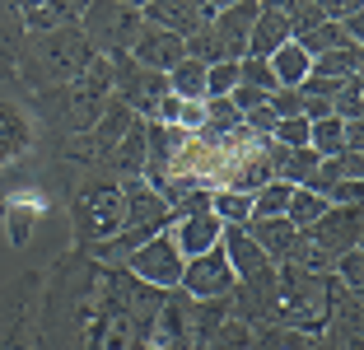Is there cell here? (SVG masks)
I'll return each instance as SVG.
<instances>
[{
	"label": "cell",
	"instance_id": "obj_1",
	"mask_svg": "<svg viewBox=\"0 0 364 350\" xmlns=\"http://www.w3.org/2000/svg\"><path fill=\"white\" fill-rule=\"evenodd\" d=\"M164 290L112 262L65 253L43 271L38 350H145Z\"/></svg>",
	"mask_w": 364,
	"mask_h": 350
},
{
	"label": "cell",
	"instance_id": "obj_2",
	"mask_svg": "<svg viewBox=\"0 0 364 350\" xmlns=\"http://www.w3.org/2000/svg\"><path fill=\"white\" fill-rule=\"evenodd\" d=\"M98 61V52L89 47V38L70 23V28H47V33H23L19 61H14V85L19 94H47V89H61L70 80L89 70Z\"/></svg>",
	"mask_w": 364,
	"mask_h": 350
},
{
	"label": "cell",
	"instance_id": "obj_3",
	"mask_svg": "<svg viewBox=\"0 0 364 350\" xmlns=\"http://www.w3.org/2000/svg\"><path fill=\"white\" fill-rule=\"evenodd\" d=\"M23 103H28L33 122L56 136V145L85 136L98 117H103V107L112 103V70H107V56H98L80 80H70V85H61V89H47V94H28Z\"/></svg>",
	"mask_w": 364,
	"mask_h": 350
},
{
	"label": "cell",
	"instance_id": "obj_4",
	"mask_svg": "<svg viewBox=\"0 0 364 350\" xmlns=\"http://www.w3.org/2000/svg\"><path fill=\"white\" fill-rule=\"evenodd\" d=\"M122 220H127L122 178H112L107 169H85L70 187V253L89 257L107 238H117Z\"/></svg>",
	"mask_w": 364,
	"mask_h": 350
},
{
	"label": "cell",
	"instance_id": "obj_5",
	"mask_svg": "<svg viewBox=\"0 0 364 350\" xmlns=\"http://www.w3.org/2000/svg\"><path fill=\"white\" fill-rule=\"evenodd\" d=\"M327 290H332V271L313 276V271L280 262L276 266V327L318 336L322 318H327Z\"/></svg>",
	"mask_w": 364,
	"mask_h": 350
},
{
	"label": "cell",
	"instance_id": "obj_6",
	"mask_svg": "<svg viewBox=\"0 0 364 350\" xmlns=\"http://www.w3.org/2000/svg\"><path fill=\"white\" fill-rule=\"evenodd\" d=\"M43 271H19L0 285V350H38Z\"/></svg>",
	"mask_w": 364,
	"mask_h": 350
},
{
	"label": "cell",
	"instance_id": "obj_7",
	"mask_svg": "<svg viewBox=\"0 0 364 350\" xmlns=\"http://www.w3.org/2000/svg\"><path fill=\"white\" fill-rule=\"evenodd\" d=\"M75 28L89 38V47L98 56H112V52H131V43L140 38L145 19H140V10H131L122 0H89Z\"/></svg>",
	"mask_w": 364,
	"mask_h": 350
},
{
	"label": "cell",
	"instance_id": "obj_8",
	"mask_svg": "<svg viewBox=\"0 0 364 350\" xmlns=\"http://www.w3.org/2000/svg\"><path fill=\"white\" fill-rule=\"evenodd\" d=\"M107 70H112V98L127 103L140 122H154L159 103L168 98V75L145 70L140 61H131V52H112L107 56Z\"/></svg>",
	"mask_w": 364,
	"mask_h": 350
},
{
	"label": "cell",
	"instance_id": "obj_9",
	"mask_svg": "<svg viewBox=\"0 0 364 350\" xmlns=\"http://www.w3.org/2000/svg\"><path fill=\"white\" fill-rule=\"evenodd\" d=\"M196 346V299L182 290H164V304L150 322L145 350H192Z\"/></svg>",
	"mask_w": 364,
	"mask_h": 350
},
{
	"label": "cell",
	"instance_id": "obj_10",
	"mask_svg": "<svg viewBox=\"0 0 364 350\" xmlns=\"http://www.w3.org/2000/svg\"><path fill=\"white\" fill-rule=\"evenodd\" d=\"M192 350H252V327L229 313V299H196Z\"/></svg>",
	"mask_w": 364,
	"mask_h": 350
},
{
	"label": "cell",
	"instance_id": "obj_11",
	"mask_svg": "<svg viewBox=\"0 0 364 350\" xmlns=\"http://www.w3.org/2000/svg\"><path fill=\"white\" fill-rule=\"evenodd\" d=\"M304 238L336 262L341 253H350V248L364 243V206H327V211L304 229Z\"/></svg>",
	"mask_w": 364,
	"mask_h": 350
},
{
	"label": "cell",
	"instance_id": "obj_12",
	"mask_svg": "<svg viewBox=\"0 0 364 350\" xmlns=\"http://www.w3.org/2000/svg\"><path fill=\"white\" fill-rule=\"evenodd\" d=\"M122 266H127L136 280L154 285V290H178V280H182V253L173 248L168 233H154L150 243H140L136 253H127Z\"/></svg>",
	"mask_w": 364,
	"mask_h": 350
},
{
	"label": "cell",
	"instance_id": "obj_13",
	"mask_svg": "<svg viewBox=\"0 0 364 350\" xmlns=\"http://www.w3.org/2000/svg\"><path fill=\"white\" fill-rule=\"evenodd\" d=\"M234 285H238L234 266H229V257H225V248H220V243H215L210 253L187 257V262H182V280H178L182 295H192V299H229V290H234Z\"/></svg>",
	"mask_w": 364,
	"mask_h": 350
},
{
	"label": "cell",
	"instance_id": "obj_14",
	"mask_svg": "<svg viewBox=\"0 0 364 350\" xmlns=\"http://www.w3.org/2000/svg\"><path fill=\"white\" fill-rule=\"evenodd\" d=\"M322 336H332L346 350H364V299H360V290H346L336 276H332V290H327Z\"/></svg>",
	"mask_w": 364,
	"mask_h": 350
},
{
	"label": "cell",
	"instance_id": "obj_15",
	"mask_svg": "<svg viewBox=\"0 0 364 350\" xmlns=\"http://www.w3.org/2000/svg\"><path fill=\"white\" fill-rule=\"evenodd\" d=\"M229 313H234L238 322H247L252 332L271 327V322H276V266L238 280V285L229 290Z\"/></svg>",
	"mask_w": 364,
	"mask_h": 350
},
{
	"label": "cell",
	"instance_id": "obj_16",
	"mask_svg": "<svg viewBox=\"0 0 364 350\" xmlns=\"http://www.w3.org/2000/svg\"><path fill=\"white\" fill-rule=\"evenodd\" d=\"M252 19H257V0H238L215 10L210 19V38L220 47V61H243L247 56V38H252Z\"/></svg>",
	"mask_w": 364,
	"mask_h": 350
},
{
	"label": "cell",
	"instance_id": "obj_17",
	"mask_svg": "<svg viewBox=\"0 0 364 350\" xmlns=\"http://www.w3.org/2000/svg\"><path fill=\"white\" fill-rule=\"evenodd\" d=\"M38 140V122H33L28 103L14 94H0V169L14 159H23Z\"/></svg>",
	"mask_w": 364,
	"mask_h": 350
},
{
	"label": "cell",
	"instance_id": "obj_18",
	"mask_svg": "<svg viewBox=\"0 0 364 350\" xmlns=\"http://www.w3.org/2000/svg\"><path fill=\"white\" fill-rule=\"evenodd\" d=\"M140 19L164 28V33H173V38H192L196 28H205V23L215 19V10L205 0H150V5L140 10Z\"/></svg>",
	"mask_w": 364,
	"mask_h": 350
},
{
	"label": "cell",
	"instance_id": "obj_19",
	"mask_svg": "<svg viewBox=\"0 0 364 350\" xmlns=\"http://www.w3.org/2000/svg\"><path fill=\"white\" fill-rule=\"evenodd\" d=\"M89 0H14V14H19L23 33H47V28H70L80 23Z\"/></svg>",
	"mask_w": 364,
	"mask_h": 350
},
{
	"label": "cell",
	"instance_id": "obj_20",
	"mask_svg": "<svg viewBox=\"0 0 364 350\" xmlns=\"http://www.w3.org/2000/svg\"><path fill=\"white\" fill-rule=\"evenodd\" d=\"M187 56V47H182V38H173V33H164V28H154V23H145L140 28V38L131 43V61H140L145 70H159V75H168L173 65Z\"/></svg>",
	"mask_w": 364,
	"mask_h": 350
},
{
	"label": "cell",
	"instance_id": "obj_21",
	"mask_svg": "<svg viewBox=\"0 0 364 350\" xmlns=\"http://www.w3.org/2000/svg\"><path fill=\"white\" fill-rule=\"evenodd\" d=\"M220 248H225L229 266H234V280H247V276H257V271H267V266H276L252 238H247V229H238V224H225V229H220Z\"/></svg>",
	"mask_w": 364,
	"mask_h": 350
},
{
	"label": "cell",
	"instance_id": "obj_22",
	"mask_svg": "<svg viewBox=\"0 0 364 350\" xmlns=\"http://www.w3.org/2000/svg\"><path fill=\"white\" fill-rule=\"evenodd\" d=\"M294 43V33H289V19L276 10V5H267V0H257V19H252V38H247V56H271L276 47Z\"/></svg>",
	"mask_w": 364,
	"mask_h": 350
},
{
	"label": "cell",
	"instance_id": "obj_23",
	"mask_svg": "<svg viewBox=\"0 0 364 350\" xmlns=\"http://www.w3.org/2000/svg\"><path fill=\"white\" fill-rule=\"evenodd\" d=\"M243 229H247V238H252V243H257L276 266L289 257V248H294V238H299V229H294L285 215H276V220H247Z\"/></svg>",
	"mask_w": 364,
	"mask_h": 350
},
{
	"label": "cell",
	"instance_id": "obj_24",
	"mask_svg": "<svg viewBox=\"0 0 364 350\" xmlns=\"http://www.w3.org/2000/svg\"><path fill=\"white\" fill-rule=\"evenodd\" d=\"M107 173H112V178H122V182H131V178H140V173H145V122H140V117L127 127V136L117 140L112 159H107Z\"/></svg>",
	"mask_w": 364,
	"mask_h": 350
},
{
	"label": "cell",
	"instance_id": "obj_25",
	"mask_svg": "<svg viewBox=\"0 0 364 350\" xmlns=\"http://www.w3.org/2000/svg\"><path fill=\"white\" fill-rule=\"evenodd\" d=\"M364 65V47H336V52H322V56H309V75H322V80H355Z\"/></svg>",
	"mask_w": 364,
	"mask_h": 350
},
{
	"label": "cell",
	"instance_id": "obj_26",
	"mask_svg": "<svg viewBox=\"0 0 364 350\" xmlns=\"http://www.w3.org/2000/svg\"><path fill=\"white\" fill-rule=\"evenodd\" d=\"M271 61V75H276V89H299L309 80V52L299 43H285L267 56Z\"/></svg>",
	"mask_w": 364,
	"mask_h": 350
},
{
	"label": "cell",
	"instance_id": "obj_27",
	"mask_svg": "<svg viewBox=\"0 0 364 350\" xmlns=\"http://www.w3.org/2000/svg\"><path fill=\"white\" fill-rule=\"evenodd\" d=\"M168 94L182 98V103H201L205 98V65L192 61V56H182V61L168 70Z\"/></svg>",
	"mask_w": 364,
	"mask_h": 350
},
{
	"label": "cell",
	"instance_id": "obj_28",
	"mask_svg": "<svg viewBox=\"0 0 364 350\" xmlns=\"http://www.w3.org/2000/svg\"><path fill=\"white\" fill-rule=\"evenodd\" d=\"M309 149L318 159L346 154V122L341 117H318V122H309Z\"/></svg>",
	"mask_w": 364,
	"mask_h": 350
},
{
	"label": "cell",
	"instance_id": "obj_29",
	"mask_svg": "<svg viewBox=\"0 0 364 350\" xmlns=\"http://www.w3.org/2000/svg\"><path fill=\"white\" fill-rule=\"evenodd\" d=\"M210 211L220 224H238L243 229L252 220V196L247 191H229V187H210Z\"/></svg>",
	"mask_w": 364,
	"mask_h": 350
},
{
	"label": "cell",
	"instance_id": "obj_30",
	"mask_svg": "<svg viewBox=\"0 0 364 350\" xmlns=\"http://www.w3.org/2000/svg\"><path fill=\"white\" fill-rule=\"evenodd\" d=\"M322 211H327V196H318V191H309V187H294L289 191V206H285V220L304 233Z\"/></svg>",
	"mask_w": 364,
	"mask_h": 350
},
{
	"label": "cell",
	"instance_id": "obj_31",
	"mask_svg": "<svg viewBox=\"0 0 364 350\" xmlns=\"http://www.w3.org/2000/svg\"><path fill=\"white\" fill-rule=\"evenodd\" d=\"M299 47H304L309 56H322V52H336V47H350V33H346L341 23L322 19L318 28H309V33L299 38ZM355 47H360V43H355Z\"/></svg>",
	"mask_w": 364,
	"mask_h": 350
},
{
	"label": "cell",
	"instance_id": "obj_32",
	"mask_svg": "<svg viewBox=\"0 0 364 350\" xmlns=\"http://www.w3.org/2000/svg\"><path fill=\"white\" fill-rule=\"evenodd\" d=\"M267 5H276V10L289 19V33H294V43H299L309 28H318V23H322L318 0H267Z\"/></svg>",
	"mask_w": 364,
	"mask_h": 350
},
{
	"label": "cell",
	"instance_id": "obj_33",
	"mask_svg": "<svg viewBox=\"0 0 364 350\" xmlns=\"http://www.w3.org/2000/svg\"><path fill=\"white\" fill-rule=\"evenodd\" d=\"M289 182H280V178H271L267 187H257L252 191V220H276V215H285V206H289Z\"/></svg>",
	"mask_w": 364,
	"mask_h": 350
},
{
	"label": "cell",
	"instance_id": "obj_34",
	"mask_svg": "<svg viewBox=\"0 0 364 350\" xmlns=\"http://www.w3.org/2000/svg\"><path fill=\"white\" fill-rule=\"evenodd\" d=\"M252 350H313V336L304 332H289V327H257L252 332Z\"/></svg>",
	"mask_w": 364,
	"mask_h": 350
},
{
	"label": "cell",
	"instance_id": "obj_35",
	"mask_svg": "<svg viewBox=\"0 0 364 350\" xmlns=\"http://www.w3.org/2000/svg\"><path fill=\"white\" fill-rule=\"evenodd\" d=\"M332 117H341V122H364V80H360V75H355V80H346V85L336 89Z\"/></svg>",
	"mask_w": 364,
	"mask_h": 350
},
{
	"label": "cell",
	"instance_id": "obj_36",
	"mask_svg": "<svg viewBox=\"0 0 364 350\" xmlns=\"http://www.w3.org/2000/svg\"><path fill=\"white\" fill-rule=\"evenodd\" d=\"M238 85H252V89H262V94H276L271 61L267 56H243V61H238Z\"/></svg>",
	"mask_w": 364,
	"mask_h": 350
},
{
	"label": "cell",
	"instance_id": "obj_37",
	"mask_svg": "<svg viewBox=\"0 0 364 350\" xmlns=\"http://www.w3.org/2000/svg\"><path fill=\"white\" fill-rule=\"evenodd\" d=\"M332 276L341 280L346 290H360L364 295V248H350V253H341L332 262Z\"/></svg>",
	"mask_w": 364,
	"mask_h": 350
},
{
	"label": "cell",
	"instance_id": "obj_38",
	"mask_svg": "<svg viewBox=\"0 0 364 350\" xmlns=\"http://www.w3.org/2000/svg\"><path fill=\"white\" fill-rule=\"evenodd\" d=\"M238 85V61H215L205 65V98H229V89Z\"/></svg>",
	"mask_w": 364,
	"mask_h": 350
},
{
	"label": "cell",
	"instance_id": "obj_39",
	"mask_svg": "<svg viewBox=\"0 0 364 350\" xmlns=\"http://www.w3.org/2000/svg\"><path fill=\"white\" fill-rule=\"evenodd\" d=\"M271 140L285 145V149H304V145H309V117H285V122H276Z\"/></svg>",
	"mask_w": 364,
	"mask_h": 350
},
{
	"label": "cell",
	"instance_id": "obj_40",
	"mask_svg": "<svg viewBox=\"0 0 364 350\" xmlns=\"http://www.w3.org/2000/svg\"><path fill=\"white\" fill-rule=\"evenodd\" d=\"M267 107L276 112V122H285V117H304V94H299V89H276V94H267Z\"/></svg>",
	"mask_w": 364,
	"mask_h": 350
},
{
	"label": "cell",
	"instance_id": "obj_41",
	"mask_svg": "<svg viewBox=\"0 0 364 350\" xmlns=\"http://www.w3.org/2000/svg\"><path fill=\"white\" fill-rule=\"evenodd\" d=\"M318 10H322V19H332V23H350L364 14V0H318Z\"/></svg>",
	"mask_w": 364,
	"mask_h": 350
},
{
	"label": "cell",
	"instance_id": "obj_42",
	"mask_svg": "<svg viewBox=\"0 0 364 350\" xmlns=\"http://www.w3.org/2000/svg\"><path fill=\"white\" fill-rule=\"evenodd\" d=\"M229 103H234L238 117H243V112H252V107L267 103V94H262V89H252V85H234V89H229Z\"/></svg>",
	"mask_w": 364,
	"mask_h": 350
},
{
	"label": "cell",
	"instance_id": "obj_43",
	"mask_svg": "<svg viewBox=\"0 0 364 350\" xmlns=\"http://www.w3.org/2000/svg\"><path fill=\"white\" fill-rule=\"evenodd\" d=\"M243 127L252 131V136H271V131H276V112L262 103V107H252V112H243Z\"/></svg>",
	"mask_w": 364,
	"mask_h": 350
},
{
	"label": "cell",
	"instance_id": "obj_44",
	"mask_svg": "<svg viewBox=\"0 0 364 350\" xmlns=\"http://www.w3.org/2000/svg\"><path fill=\"white\" fill-rule=\"evenodd\" d=\"M346 154H364V122H346Z\"/></svg>",
	"mask_w": 364,
	"mask_h": 350
},
{
	"label": "cell",
	"instance_id": "obj_45",
	"mask_svg": "<svg viewBox=\"0 0 364 350\" xmlns=\"http://www.w3.org/2000/svg\"><path fill=\"white\" fill-rule=\"evenodd\" d=\"M313 350H346V346H336L332 336H322V332H318V336H313Z\"/></svg>",
	"mask_w": 364,
	"mask_h": 350
},
{
	"label": "cell",
	"instance_id": "obj_46",
	"mask_svg": "<svg viewBox=\"0 0 364 350\" xmlns=\"http://www.w3.org/2000/svg\"><path fill=\"white\" fill-rule=\"evenodd\" d=\"M122 5H131V10H145V5H150V0H122Z\"/></svg>",
	"mask_w": 364,
	"mask_h": 350
}]
</instances>
